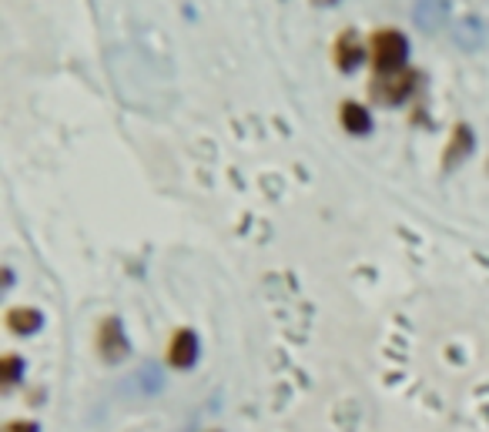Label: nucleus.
Masks as SVG:
<instances>
[{"label": "nucleus", "instance_id": "obj_10", "mask_svg": "<svg viewBox=\"0 0 489 432\" xmlns=\"http://www.w3.org/2000/svg\"><path fill=\"white\" fill-rule=\"evenodd\" d=\"M138 386L144 395H158V392L165 389V372H161V365L158 363H144L138 372Z\"/></svg>", "mask_w": 489, "mask_h": 432}, {"label": "nucleus", "instance_id": "obj_1", "mask_svg": "<svg viewBox=\"0 0 489 432\" xmlns=\"http://www.w3.org/2000/svg\"><path fill=\"white\" fill-rule=\"evenodd\" d=\"M376 51V70L379 74H403L405 61H409V41L399 30H382L372 41Z\"/></svg>", "mask_w": 489, "mask_h": 432}, {"label": "nucleus", "instance_id": "obj_7", "mask_svg": "<svg viewBox=\"0 0 489 432\" xmlns=\"http://www.w3.org/2000/svg\"><path fill=\"white\" fill-rule=\"evenodd\" d=\"M336 57H338V70H355L359 64H363V57H365V51H363V44H359V37L355 34H342V41H338V47H336Z\"/></svg>", "mask_w": 489, "mask_h": 432}, {"label": "nucleus", "instance_id": "obj_5", "mask_svg": "<svg viewBox=\"0 0 489 432\" xmlns=\"http://www.w3.org/2000/svg\"><path fill=\"white\" fill-rule=\"evenodd\" d=\"M168 363L175 369H192L198 363V335L192 329H182V332L171 338L168 349Z\"/></svg>", "mask_w": 489, "mask_h": 432}, {"label": "nucleus", "instance_id": "obj_6", "mask_svg": "<svg viewBox=\"0 0 489 432\" xmlns=\"http://www.w3.org/2000/svg\"><path fill=\"white\" fill-rule=\"evenodd\" d=\"M476 148V134H473V127H466L460 125L456 127V134H452V141H449V148H446V167L452 171V167H460L469 154H473Z\"/></svg>", "mask_w": 489, "mask_h": 432}, {"label": "nucleus", "instance_id": "obj_11", "mask_svg": "<svg viewBox=\"0 0 489 432\" xmlns=\"http://www.w3.org/2000/svg\"><path fill=\"white\" fill-rule=\"evenodd\" d=\"M17 379H20V359H17V355H7V359H4V386H14Z\"/></svg>", "mask_w": 489, "mask_h": 432}, {"label": "nucleus", "instance_id": "obj_9", "mask_svg": "<svg viewBox=\"0 0 489 432\" xmlns=\"http://www.w3.org/2000/svg\"><path fill=\"white\" fill-rule=\"evenodd\" d=\"M7 325H11L17 335H34L44 325V315L37 308H14V312L7 315Z\"/></svg>", "mask_w": 489, "mask_h": 432}, {"label": "nucleus", "instance_id": "obj_3", "mask_svg": "<svg viewBox=\"0 0 489 432\" xmlns=\"http://www.w3.org/2000/svg\"><path fill=\"white\" fill-rule=\"evenodd\" d=\"M452 44H456L460 51H466V54H476V51L486 44V24L473 14L460 17V20L452 24Z\"/></svg>", "mask_w": 489, "mask_h": 432}, {"label": "nucleus", "instance_id": "obj_8", "mask_svg": "<svg viewBox=\"0 0 489 432\" xmlns=\"http://www.w3.org/2000/svg\"><path fill=\"white\" fill-rule=\"evenodd\" d=\"M342 127L349 131V134H372V114L365 111L363 104H342Z\"/></svg>", "mask_w": 489, "mask_h": 432}, {"label": "nucleus", "instance_id": "obj_2", "mask_svg": "<svg viewBox=\"0 0 489 432\" xmlns=\"http://www.w3.org/2000/svg\"><path fill=\"white\" fill-rule=\"evenodd\" d=\"M452 14V0H416L412 4V24L422 34H439L449 24Z\"/></svg>", "mask_w": 489, "mask_h": 432}, {"label": "nucleus", "instance_id": "obj_12", "mask_svg": "<svg viewBox=\"0 0 489 432\" xmlns=\"http://www.w3.org/2000/svg\"><path fill=\"white\" fill-rule=\"evenodd\" d=\"M7 432H37V426H34V422H11Z\"/></svg>", "mask_w": 489, "mask_h": 432}, {"label": "nucleus", "instance_id": "obj_4", "mask_svg": "<svg viewBox=\"0 0 489 432\" xmlns=\"http://www.w3.org/2000/svg\"><path fill=\"white\" fill-rule=\"evenodd\" d=\"M98 342H101V355H104L108 363H121V359H127V352H131L121 319H108V322H104V325H101V338H98Z\"/></svg>", "mask_w": 489, "mask_h": 432}, {"label": "nucleus", "instance_id": "obj_13", "mask_svg": "<svg viewBox=\"0 0 489 432\" xmlns=\"http://www.w3.org/2000/svg\"><path fill=\"white\" fill-rule=\"evenodd\" d=\"M315 4H322V7H336V4H342V0H315Z\"/></svg>", "mask_w": 489, "mask_h": 432}]
</instances>
